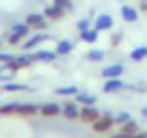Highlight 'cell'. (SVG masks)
I'll return each instance as SVG.
<instances>
[{
  "instance_id": "6da1fadb",
  "label": "cell",
  "mask_w": 147,
  "mask_h": 138,
  "mask_svg": "<svg viewBox=\"0 0 147 138\" xmlns=\"http://www.w3.org/2000/svg\"><path fill=\"white\" fill-rule=\"evenodd\" d=\"M30 28H28V24L26 22H18V24H13L11 26V30L7 32V37H5V41L9 43V46H13V48H18V46H22V41L30 35Z\"/></svg>"
},
{
  "instance_id": "7a4b0ae2",
  "label": "cell",
  "mask_w": 147,
  "mask_h": 138,
  "mask_svg": "<svg viewBox=\"0 0 147 138\" xmlns=\"http://www.w3.org/2000/svg\"><path fill=\"white\" fill-rule=\"evenodd\" d=\"M52 39V35H48V30H39V32H30L26 39L22 41V52H32L37 48H41L43 43H48Z\"/></svg>"
},
{
  "instance_id": "3957f363",
  "label": "cell",
  "mask_w": 147,
  "mask_h": 138,
  "mask_svg": "<svg viewBox=\"0 0 147 138\" xmlns=\"http://www.w3.org/2000/svg\"><path fill=\"white\" fill-rule=\"evenodd\" d=\"M24 22L28 24V28H30L32 32H39V30H48V26H50V19L43 15V11L41 13H28L26 17H24Z\"/></svg>"
},
{
  "instance_id": "277c9868",
  "label": "cell",
  "mask_w": 147,
  "mask_h": 138,
  "mask_svg": "<svg viewBox=\"0 0 147 138\" xmlns=\"http://www.w3.org/2000/svg\"><path fill=\"white\" fill-rule=\"evenodd\" d=\"M22 71V67L18 65V60H11V63H0V82H9L15 80V76Z\"/></svg>"
},
{
  "instance_id": "5b68a950",
  "label": "cell",
  "mask_w": 147,
  "mask_h": 138,
  "mask_svg": "<svg viewBox=\"0 0 147 138\" xmlns=\"http://www.w3.org/2000/svg\"><path fill=\"white\" fill-rule=\"evenodd\" d=\"M113 125H115V115H110V112H102V117L91 125V127H93V132H95V134H106V132L113 129Z\"/></svg>"
},
{
  "instance_id": "8992f818",
  "label": "cell",
  "mask_w": 147,
  "mask_h": 138,
  "mask_svg": "<svg viewBox=\"0 0 147 138\" xmlns=\"http://www.w3.org/2000/svg\"><path fill=\"white\" fill-rule=\"evenodd\" d=\"M93 28L100 30V32H110L115 28V19H113L110 13H100V15H95V19H93Z\"/></svg>"
},
{
  "instance_id": "52a82bcc",
  "label": "cell",
  "mask_w": 147,
  "mask_h": 138,
  "mask_svg": "<svg viewBox=\"0 0 147 138\" xmlns=\"http://www.w3.org/2000/svg\"><path fill=\"white\" fill-rule=\"evenodd\" d=\"M100 117H102V112L95 106H82L80 108V115H78V121L84 123V125H93Z\"/></svg>"
},
{
  "instance_id": "ba28073f",
  "label": "cell",
  "mask_w": 147,
  "mask_h": 138,
  "mask_svg": "<svg viewBox=\"0 0 147 138\" xmlns=\"http://www.w3.org/2000/svg\"><path fill=\"white\" fill-rule=\"evenodd\" d=\"M123 88H125V82L121 78H106L102 82V93H106V95H117Z\"/></svg>"
},
{
  "instance_id": "9c48e42d",
  "label": "cell",
  "mask_w": 147,
  "mask_h": 138,
  "mask_svg": "<svg viewBox=\"0 0 147 138\" xmlns=\"http://www.w3.org/2000/svg\"><path fill=\"white\" fill-rule=\"evenodd\" d=\"M43 15H46L50 22H61V19H65L67 11L61 9V7L54 5V2H46V7H43Z\"/></svg>"
},
{
  "instance_id": "30bf717a",
  "label": "cell",
  "mask_w": 147,
  "mask_h": 138,
  "mask_svg": "<svg viewBox=\"0 0 147 138\" xmlns=\"http://www.w3.org/2000/svg\"><path fill=\"white\" fill-rule=\"evenodd\" d=\"M32 56H35V63H54L59 58L56 50H48V48H37L32 50Z\"/></svg>"
},
{
  "instance_id": "8fae6325",
  "label": "cell",
  "mask_w": 147,
  "mask_h": 138,
  "mask_svg": "<svg viewBox=\"0 0 147 138\" xmlns=\"http://www.w3.org/2000/svg\"><path fill=\"white\" fill-rule=\"evenodd\" d=\"M61 115L65 117L67 121H78V115H80V108H78V101H65L63 106H61Z\"/></svg>"
},
{
  "instance_id": "7c38bea8",
  "label": "cell",
  "mask_w": 147,
  "mask_h": 138,
  "mask_svg": "<svg viewBox=\"0 0 147 138\" xmlns=\"http://www.w3.org/2000/svg\"><path fill=\"white\" fill-rule=\"evenodd\" d=\"M119 15H121V19H123L125 24H134V22H138V17H141V11H138L136 7H132V5H121Z\"/></svg>"
},
{
  "instance_id": "4fadbf2b",
  "label": "cell",
  "mask_w": 147,
  "mask_h": 138,
  "mask_svg": "<svg viewBox=\"0 0 147 138\" xmlns=\"http://www.w3.org/2000/svg\"><path fill=\"white\" fill-rule=\"evenodd\" d=\"M39 115L46 117V119L59 117L61 115V104L59 101H43V104H39Z\"/></svg>"
},
{
  "instance_id": "5bb4252c",
  "label": "cell",
  "mask_w": 147,
  "mask_h": 138,
  "mask_svg": "<svg viewBox=\"0 0 147 138\" xmlns=\"http://www.w3.org/2000/svg\"><path fill=\"white\" fill-rule=\"evenodd\" d=\"M123 71H125V67H123V63H110V65H106L104 69H102V78H121L123 76Z\"/></svg>"
},
{
  "instance_id": "9a60e30c",
  "label": "cell",
  "mask_w": 147,
  "mask_h": 138,
  "mask_svg": "<svg viewBox=\"0 0 147 138\" xmlns=\"http://www.w3.org/2000/svg\"><path fill=\"white\" fill-rule=\"evenodd\" d=\"M26 91H30V86L24 82H15V80L2 82V86H0V93H26Z\"/></svg>"
},
{
  "instance_id": "2e32d148",
  "label": "cell",
  "mask_w": 147,
  "mask_h": 138,
  "mask_svg": "<svg viewBox=\"0 0 147 138\" xmlns=\"http://www.w3.org/2000/svg\"><path fill=\"white\" fill-rule=\"evenodd\" d=\"M39 115V104H30V101H20V108H18V117H35Z\"/></svg>"
},
{
  "instance_id": "e0dca14e",
  "label": "cell",
  "mask_w": 147,
  "mask_h": 138,
  "mask_svg": "<svg viewBox=\"0 0 147 138\" xmlns=\"http://www.w3.org/2000/svg\"><path fill=\"white\" fill-rule=\"evenodd\" d=\"M74 48H76V43H74L71 39H61V41H56L54 50H56V54H59V56H67V54H71V52H74Z\"/></svg>"
},
{
  "instance_id": "ac0fdd59",
  "label": "cell",
  "mask_w": 147,
  "mask_h": 138,
  "mask_svg": "<svg viewBox=\"0 0 147 138\" xmlns=\"http://www.w3.org/2000/svg\"><path fill=\"white\" fill-rule=\"evenodd\" d=\"M100 35H102V32L95 30V28H89V30H84V32H78L80 41H82V43H89V46H95L97 39H100Z\"/></svg>"
},
{
  "instance_id": "d6986e66",
  "label": "cell",
  "mask_w": 147,
  "mask_h": 138,
  "mask_svg": "<svg viewBox=\"0 0 147 138\" xmlns=\"http://www.w3.org/2000/svg\"><path fill=\"white\" fill-rule=\"evenodd\" d=\"M74 99L78 101V104H82V106H95V104H97V95L87 93V91H78Z\"/></svg>"
},
{
  "instance_id": "ffe728a7",
  "label": "cell",
  "mask_w": 147,
  "mask_h": 138,
  "mask_svg": "<svg viewBox=\"0 0 147 138\" xmlns=\"http://www.w3.org/2000/svg\"><path fill=\"white\" fill-rule=\"evenodd\" d=\"M20 101H5L0 104V117H18Z\"/></svg>"
},
{
  "instance_id": "44dd1931",
  "label": "cell",
  "mask_w": 147,
  "mask_h": 138,
  "mask_svg": "<svg viewBox=\"0 0 147 138\" xmlns=\"http://www.w3.org/2000/svg\"><path fill=\"white\" fill-rule=\"evenodd\" d=\"M84 58H87V63H102V60L106 58V52L100 50V48H91V50L84 54Z\"/></svg>"
},
{
  "instance_id": "7402d4cb",
  "label": "cell",
  "mask_w": 147,
  "mask_h": 138,
  "mask_svg": "<svg viewBox=\"0 0 147 138\" xmlns=\"http://www.w3.org/2000/svg\"><path fill=\"white\" fill-rule=\"evenodd\" d=\"M15 60H18V65H20L22 69H26V67H32L35 56H32V52H22V54L15 56Z\"/></svg>"
},
{
  "instance_id": "603a6c76",
  "label": "cell",
  "mask_w": 147,
  "mask_h": 138,
  "mask_svg": "<svg viewBox=\"0 0 147 138\" xmlns=\"http://www.w3.org/2000/svg\"><path fill=\"white\" fill-rule=\"evenodd\" d=\"M130 58H132L134 63H143V60L147 58V46H136V48H132Z\"/></svg>"
},
{
  "instance_id": "cb8c5ba5",
  "label": "cell",
  "mask_w": 147,
  "mask_h": 138,
  "mask_svg": "<svg viewBox=\"0 0 147 138\" xmlns=\"http://www.w3.org/2000/svg\"><path fill=\"white\" fill-rule=\"evenodd\" d=\"M80 88L78 86H74V84H67V86H56L54 88V93L56 95H61V97H76V93H78Z\"/></svg>"
},
{
  "instance_id": "d4e9b609",
  "label": "cell",
  "mask_w": 147,
  "mask_h": 138,
  "mask_svg": "<svg viewBox=\"0 0 147 138\" xmlns=\"http://www.w3.org/2000/svg\"><path fill=\"white\" fill-rule=\"evenodd\" d=\"M119 132H123V134H136L138 132V123L134 119H130V121H125L123 125H119Z\"/></svg>"
},
{
  "instance_id": "484cf974",
  "label": "cell",
  "mask_w": 147,
  "mask_h": 138,
  "mask_svg": "<svg viewBox=\"0 0 147 138\" xmlns=\"http://www.w3.org/2000/svg\"><path fill=\"white\" fill-rule=\"evenodd\" d=\"M76 28H78V32L89 30V28H93V19L91 17H80L78 22H76Z\"/></svg>"
},
{
  "instance_id": "4316f807",
  "label": "cell",
  "mask_w": 147,
  "mask_h": 138,
  "mask_svg": "<svg viewBox=\"0 0 147 138\" xmlns=\"http://www.w3.org/2000/svg\"><path fill=\"white\" fill-rule=\"evenodd\" d=\"M130 119H132V115L125 112V110H121V112H117V115H115V125H123L125 121H130Z\"/></svg>"
},
{
  "instance_id": "83f0119b",
  "label": "cell",
  "mask_w": 147,
  "mask_h": 138,
  "mask_svg": "<svg viewBox=\"0 0 147 138\" xmlns=\"http://www.w3.org/2000/svg\"><path fill=\"white\" fill-rule=\"evenodd\" d=\"M52 2L59 5L61 9H65L67 13H71V11H74V0H52Z\"/></svg>"
},
{
  "instance_id": "f1b7e54d",
  "label": "cell",
  "mask_w": 147,
  "mask_h": 138,
  "mask_svg": "<svg viewBox=\"0 0 147 138\" xmlns=\"http://www.w3.org/2000/svg\"><path fill=\"white\" fill-rule=\"evenodd\" d=\"M123 41V32H113V35H110V48H117L119 46V43Z\"/></svg>"
},
{
  "instance_id": "f546056e",
  "label": "cell",
  "mask_w": 147,
  "mask_h": 138,
  "mask_svg": "<svg viewBox=\"0 0 147 138\" xmlns=\"http://www.w3.org/2000/svg\"><path fill=\"white\" fill-rule=\"evenodd\" d=\"M13 58L15 54H11V52H0V63H11Z\"/></svg>"
},
{
  "instance_id": "4dcf8cb0",
  "label": "cell",
  "mask_w": 147,
  "mask_h": 138,
  "mask_svg": "<svg viewBox=\"0 0 147 138\" xmlns=\"http://www.w3.org/2000/svg\"><path fill=\"white\" fill-rule=\"evenodd\" d=\"M141 117L147 121V106H143V108H141Z\"/></svg>"
},
{
  "instance_id": "1f68e13d",
  "label": "cell",
  "mask_w": 147,
  "mask_h": 138,
  "mask_svg": "<svg viewBox=\"0 0 147 138\" xmlns=\"http://www.w3.org/2000/svg\"><path fill=\"white\" fill-rule=\"evenodd\" d=\"M141 11H145V13H147V2H141Z\"/></svg>"
},
{
  "instance_id": "d6a6232c",
  "label": "cell",
  "mask_w": 147,
  "mask_h": 138,
  "mask_svg": "<svg viewBox=\"0 0 147 138\" xmlns=\"http://www.w3.org/2000/svg\"><path fill=\"white\" fill-rule=\"evenodd\" d=\"M37 2H43V5H46V2H50V0H37Z\"/></svg>"
},
{
  "instance_id": "836d02e7",
  "label": "cell",
  "mask_w": 147,
  "mask_h": 138,
  "mask_svg": "<svg viewBox=\"0 0 147 138\" xmlns=\"http://www.w3.org/2000/svg\"><path fill=\"white\" fill-rule=\"evenodd\" d=\"M0 48H2V39H0Z\"/></svg>"
},
{
  "instance_id": "e575fe53",
  "label": "cell",
  "mask_w": 147,
  "mask_h": 138,
  "mask_svg": "<svg viewBox=\"0 0 147 138\" xmlns=\"http://www.w3.org/2000/svg\"><path fill=\"white\" fill-rule=\"evenodd\" d=\"M141 2H147V0H141Z\"/></svg>"
},
{
  "instance_id": "d590c367",
  "label": "cell",
  "mask_w": 147,
  "mask_h": 138,
  "mask_svg": "<svg viewBox=\"0 0 147 138\" xmlns=\"http://www.w3.org/2000/svg\"><path fill=\"white\" fill-rule=\"evenodd\" d=\"M121 2H125V0H121Z\"/></svg>"
}]
</instances>
